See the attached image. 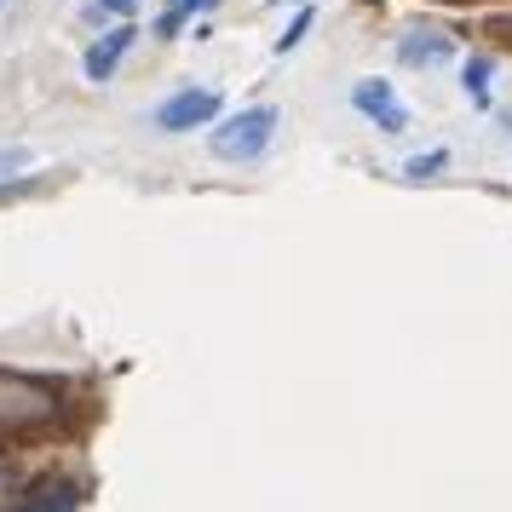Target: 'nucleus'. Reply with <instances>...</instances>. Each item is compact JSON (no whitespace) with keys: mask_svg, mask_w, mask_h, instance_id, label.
Segmentation results:
<instances>
[{"mask_svg":"<svg viewBox=\"0 0 512 512\" xmlns=\"http://www.w3.org/2000/svg\"><path fill=\"white\" fill-rule=\"evenodd\" d=\"M438 167H449V150H426V156H409V162H403V179H432Z\"/></svg>","mask_w":512,"mask_h":512,"instance_id":"9","label":"nucleus"},{"mask_svg":"<svg viewBox=\"0 0 512 512\" xmlns=\"http://www.w3.org/2000/svg\"><path fill=\"white\" fill-rule=\"evenodd\" d=\"M133 41H139V29L127 24V18H121L116 29H104V35H98L93 47H87V58H81L87 81H110V75H116V64L127 58V47H133Z\"/></svg>","mask_w":512,"mask_h":512,"instance_id":"5","label":"nucleus"},{"mask_svg":"<svg viewBox=\"0 0 512 512\" xmlns=\"http://www.w3.org/2000/svg\"><path fill=\"white\" fill-rule=\"evenodd\" d=\"M0 6H6V0H0Z\"/></svg>","mask_w":512,"mask_h":512,"instance_id":"14","label":"nucleus"},{"mask_svg":"<svg viewBox=\"0 0 512 512\" xmlns=\"http://www.w3.org/2000/svg\"><path fill=\"white\" fill-rule=\"evenodd\" d=\"M52 392L35 386L24 374H0V432H29V426H47L52 420Z\"/></svg>","mask_w":512,"mask_h":512,"instance_id":"2","label":"nucleus"},{"mask_svg":"<svg viewBox=\"0 0 512 512\" xmlns=\"http://www.w3.org/2000/svg\"><path fill=\"white\" fill-rule=\"evenodd\" d=\"M277 110L271 104H254V110H236L231 121H219L208 133V150L219 156V162H259L265 150H271V139H277Z\"/></svg>","mask_w":512,"mask_h":512,"instance_id":"1","label":"nucleus"},{"mask_svg":"<svg viewBox=\"0 0 512 512\" xmlns=\"http://www.w3.org/2000/svg\"><path fill=\"white\" fill-rule=\"evenodd\" d=\"M185 12H208V6H219V0H179Z\"/></svg>","mask_w":512,"mask_h":512,"instance_id":"13","label":"nucleus"},{"mask_svg":"<svg viewBox=\"0 0 512 512\" xmlns=\"http://www.w3.org/2000/svg\"><path fill=\"white\" fill-rule=\"evenodd\" d=\"M98 12H121V18H127V12H133V0H93Z\"/></svg>","mask_w":512,"mask_h":512,"instance_id":"12","label":"nucleus"},{"mask_svg":"<svg viewBox=\"0 0 512 512\" xmlns=\"http://www.w3.org/2000/svg\"><path fill=\"white\" fill-rule=\"evenodd\" d=\"M24 167H29V150H18V144H12V150H0V185H6L12 173H24Z\"/></svg>","mask_w":512,"mask_h":512,"instance_id":"11","label":"nucleus"},{"mask_svg":"<svg viewBox=\"0 0 512 512\" xmlns=\"http://www.w3.org/2000/svg\"><path fill=\"white\" fill-rule=\"evenodd\" d=\"M213 116H219V93L213 87H185L156 110V127L162 133H190V127H208Z\"/></svg>","mask_w":512,"mask_h":512,"instance_id":"4","label":"nucleus"},{"mask_svg":"<svg viewBox=\"0 0 512 512\" xmlns=\"http://www.w3.org/2000/svg\"><path fill=\"white\" fill-rule=\"evenodd\" d=\"M397 58H403L409 70H438V64L455 58V41L438 35V29H415V35H403V41H397Z\"/></svg>","mask_w":512,"mask_h":512,"instance_id":"7","label":"nucleus"},{"mask_svg":"<svg viewBox=\"0 0 512 512\" xmlns=\"http://www.w3.org/2000/svg\"><path fill=\"white\" fill-rule=\"evenodd\" d=\"M461 93L478 104V110H489V58H466L461 64Z\"/></svg>","mask_w":512,"mask_h":512,"instance_id":"8","label":"nucleus"},{"mask_svg":"<svg viewBox=\"0 0 512 512\" xmlns=\"http://www.w3.org/2000/svg\"><path fill=\"white\" fill-rule=\"evenodd\" d=\"M305 35H311V6H305L300 18H294V24H288V29L277 35V52H294V47L305 41Z\"/></svg>","mask_w":512,"mask_h":512,"instance_id":"10","label":"nucleus"},{"mask_svg":"<svg viewBox=\"0 0 512 512\" xmlns=\"http://www.w3.org/2000/svg\"><path fill=\"white\" fill-rule=\"evenodd\" d=\"M87 501V489L75 484V478H41V484H29L24 495H12V507L18 512H70Z\"/></svg>","mask_w":512,"mask_h":512,"instance_id":"6","label":"nucleus"},{"mask_svg":"<svg viewBox=\"0 0 512 512\" xmlns=\"http://www.w3.org/2000/svg\"><path fill=\"white\" fill-rule=\"evenodd\" d=\"M351 104H357V116H369L380 133H403V127H409V110L397 104L392 81H374V75L351 81Z\"/></svg>","mask_w":512,"mask_h":512,"instance_id":"3","label":"nucleus"}]
</instances>
